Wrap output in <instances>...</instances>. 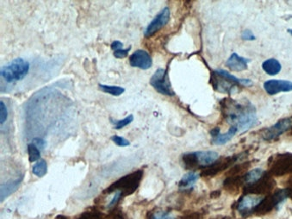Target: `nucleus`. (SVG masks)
Returning <instances> with one entry per match:
<instances>
[{
    "mask_svg": "<svg viewBox=\"0 0 292 219\" xmlns=\"http://www.w3.org/2000/svg\"><path fill=\"white\" fill-rule=\"evenodd\" d=\"M22 179H23L20 178V179L8 181L7 183H6V184L1 185V202H3L4 199H6V198L10 196L12 193L18 190V188H19V185H20Z\"/></svg>",
    "mask_w": 292,
    "mask_h": 219,
    "instance_id": "obj_16",
    "label": "nucleus"
},
{
    "mask_svg": "<svg viewBox=\"0 0 292 219\" xmlns=\"http://www.w3.org/2000/svg\"><path fill=\"white\" fill-rule=\"evenodd\" d=\"M111 120V119H110ZM134 120V116L132 114L131 115L127 116L126 118H124L121 120H115V121H112V124L115 125V129L116 130H121L122 128H124L125 126H127L129 124H131V122Z\"/></svg>",
    "mask_w": 292,
    "mask_h": 219,
    "instance_id": "obj_21",
    "label": "nucleus"
},
{
    "mask_svg": "<svg viewBox=\"0 0 292 219\" xmlns=\"http://www.w3.org/2000/svg\"><path fill=\"white\" fill-rule=\"evenodd\" d=\"M122 47H123V44L118 40L114 41L112 44H111V49H112L113 50H115V51L118 50V49H123Z\"/></svg>",
    "mask_w": 292,
    "mask_h": 219,
    "instance_id": "obj_30",
    "label": "nucleus"
},
{
    "mask_svg": "<svg viewBox=\"0 0 292 219\" xmlns=\"http://www.w3.org/2000/svg\"><path fill=\"white\" fill-rule=\"evenodd\" d=\"M8 118V111L3 101L0 102V124H4Z\"/></svg>",
    "mask_w": 292,
    "mask_h": 219,
    "instance_id": "obj_22",
    "label": "nucleus"
},
{
    "mask_svg": "<svg viewBox=\"0 0 292 219\" xmlns=\"http://www.w3.org/2000/svg\"><path fill=\"white\" fill-rule=\"evenodd\" d=\"M223 110L229 123L240 132H245L258 124L255 108L250 103H240L229 99L226 102Z\"/></svg>",
    "mask_w": 292,
    "mask_h": 219,
    "instance_id": "obj_1",
    "label": "nucleus"
},
{
    "mask_svg": "<svg viewBox=\"0 0 292 219\" xmlns=\"http://www.w3.org/2000/svg\"><path fill=\"white\" fill-rule=\"evenodd\" d=\"M237 128L231 126L227 132L221 133L219 129H214L212 130V142L215 145L226 144L228 141H230L238 132Z\"/></svg>",
    "mask_w": 292,
    "mask_h": 219,
    "instance_id": "obj_13",
    "label": "nucleus"
},
{
    "mask_svg": "<svg viewBox=\"0 0 292 219\" xmlns=\"http://www.w3.org/2000/svg\"><path fill=\"white\" fill-rule=\"evenodd\" d=\"M241 38H242L243 40L245 41H254L256 38L255 35H254V33L251 30H249V29H245L242 32Z\"/></svg>",
    "mask_w": 292,
    "mask_h": 219,
    "instance_id": "obj_27",
    "label": "nucleus"
},
{
    "mask_svg": "<svg viewBox=\"0 0 292 219\" xmlns=\"http://www.w3.org/2000/svg\"><path fill=\"white\" fill-rule=\"evenodd\" d=\"M152 219H174L169 213L163 212V211H158L153 214Z\"/></svg>",
    "mask_w": 292,
    "mask_h": 219,
    "instance_id": "obj_26",
    "label": "nucleus"
},
{
    "mask_svg": "<svg viewBox=\"0 0 292 219\" xmlns=\"http://www.w3.org/2000/svg\"><path fill=\"white\" fill-rule=\"evenodd\" d=\"M32 172L38 178H43L47 173V162L44 160H40L33 166Z\"/></svg>",
    "mask_w": 292,
    "mask_h": 219,
    "instance_id": "obj_19",
    "label": "nucleus"
},
{
    "mask_svg": "<svg viewBox=\"0 0 292 219\" xmlns=\"http://www.w3.org/2000/svg\"><path fill=\"white\" fill-rule=\"evenodd\" d=\"M130 64L133 67L147 70L153 65V59L146 50L138 49L130 56Z\"/></svg>",
    "mask_w": 292,
    "mask_h": 219,
    "instance_id": "obj_9",
    "label": "nucleus"
},
{
    "mask_svg": "<svg viewBox=\"0 0 292 219\" xmlns=\"http://www.w3.org/2000/svg\"><path fill=\"white\" fill-rule=\"evenodd\" d=\"M131 49V47H129L128 49H118L114 52V56L117 58V59H123V58L127 57L128 54L130 52Z\"/></svg>",
    "mask_w": 292,
    "mask_h": 219,
    "instance_id": "obj_25",
    "label": "nucleus"
},
{
    "mask_svg": "<svg viewBox=\"0 0 292 219\" xmlns=\"http://www.w3.org/2000/svg\"><path fill=\"white\" fill-rule=\"evenodd\" d=\"M214 88L221 92L230 93L235 91L238 85L251 87L252 81L248 79H239L225 70L217 69L214 72Z\"/></svg>",
    "mask_w": 292,
    "mask_h": 219,
    "instance_id": "obj_2",
    "label": "nucleus"
},
{
    "mask_svg": "<svg viewBox=\"0 0 292 219\" xmlns=\"http://www.w3.org/2000/svg\"><path fill=\"white\" fill-rule=\"evenodd\" d=\"M170 15H171L170 9L168 7H165L148 24L144 32L145 36L151 38L152 35L156 34L159 29H161L163 27L165 26L170 20Z\"/></svg>",
    "mask_w": 292,
    "mask_h": 219,
    "instance_id": "obj_8",
    "label": "nucleus"
},
{
    "mask_svg": "<svg viewBox=\"0 0 292 219\" xmlns=\"http://www.w3.org/2000/svg\"><path fill=\"white\" fill-rule=\"evenodd\" d=\"M264 198L262 196L254 195V194L246 195V196L243 197L242 199H240V201L239 202L238 210L242 215L249 214L259 208Z\"/></svg>",
    "mask_w": 292,
    "mask_h": 219,
    "instance_id": "obj_10",
    "label": "nucleus"
},
{
    "mask_svg": "<svg viewBox=\"0 0 292 219\" xmlns=\"http://www.w3.org/2000/svg\"><path fill=\"white\" fill-rule=\"evenodd\" d=\"M101 214L99 211H87L82 214L78 219H100L101 218Z\"/></svg>",
    "mask_w": 292,
    "mask_h": 219,
    "instance_id": "obj_24",
    "label": "nucleus"
},
{
    "mask_svg": "<svg viewBox=\"0 0 292 219\" xmlns=\"http://www.w3.org/2000/svg\"><path fill=\"white\" fill-rule=\"evenodd\" d=\"M199 179V173L197 172H189L183 176L182 179H180L179 187L182 190H188L193 188L194 185L197 183Z\"/></svg>",
    "mask_w": 292,
    "mask_h": 219,
    "instance_id": "obj_14",
    "label": "nucleus"
},
{
    "mask_svg": "<svg viewBox=\"0 0 292 219\" xmlns=\"http://www.w3.org/2000/svg\"><path fill=\"white\" fill-rule=\"evenodd\" d=\"M219 158V155L216 151L204 150L186 153L183 156V162L186 168H193L199 167H206L212 166Z\"/></svg>",
    "mask_w": 292,
    "mask_h": 219,
    "instance_id": "obj_5",
    "label": "nucleus"
},
{
    "mask_svg": "<svg viewBox=\"0 0 292 219\" xmlns=\"http://www.w3.org/2000/svg\"><path fill=\"white\" fill-rule=\"evenodd\" d=\"M28 153L30 162H35L40 158V150L34 143L28 145Z\"/></svg>",
    "mask_w": 292,
    "mask_h": 219,
    "instance_id": "obj_20",
    "label": "nucleus"
},
{
    "mask_svg": "<svg viewBox=\"0 0 292 219\" xmlns=\"http://www.w3.org/2000/svg\"><path fill=\"white\" fill-rule=\"evenodd\" d=\"M99 87L103 92H106L110 95L116 96V97L121 95L125 92L123 87H117V86H109V85L99 84Z\"/></svg>",
    "mask_w": 292,
    "mask_h": 219,
    "instance_id": "obj_18",
    "label": "nucleus"
},
{
    "mask_svg": "<svg viewBox=\"0 0 292 219\" xmlns=\"http://www.w3.org/2000/svg\"><path fill=\"white\" fill-rule=\"evenodd\" d=\"M121 197H122V194H121V192L116 191L115 196L113 197L112 200L110 202V204L108 205V208H112L113 206H115L118 203L119 200L121 199Z\"/></svg>",
    "mask_w": 292,
    "mask_h": 219,
    "instance_id": "obj_28",
    "label": "nucleus"
},
{
    "mask_svg": "<svg viewBox=\"0 0 292 219\" xmlns=\"http://www.w3.org/2000/svg\"><path fill=\"white\" fill-rule=\"evenodd\" d=\"M151 86L157 92L163 95L174 96V92L172 90L171 84L168 77V70L159 68L153 74L150 80Z\"/></svg>",
    "mask_w": 292,
    "mask_h": 219,
    "instance_id": "obj_6",
    "label": "nucleus"
},
{
    "mask_svg": "<svg viewBox=\"0 0 292 219\" xmlns=\"http://www.w3.org/2000/svg\"><path fill=\"white\" fill-rule=\"evenodd\" d=\"M292 128V118H285L281 119L278 123H276L274 125L266 129L263 133L264 140L266 141H272L278 138L283 133L286 132L289 129Z\"/></svg>",
    "mask_w": 292,
    "mask_h": 219,
    "instance_id": "obj_7",
    "label": "nucleus"
},
{
    "mask_svg": "<svg viewBox=\"0 0 292 219\" xmlns=\"http://www.w3.org/2000/svg\"><path fill=\"white\" fill-rule=\"evenodd\" d=\"M264 173L265 172L261 168H255V169L249 171L248 173H246V176L244 177L245 183H246L248 186L255 185V183L261 180L262 176L264 175Z\"/></svg>",
    "mask_w": 292,
    "mask_h": 219,
    "instance_id": "obj_17",
    "label": "nucleus"
},
{
    "mask_svg": "<svg viewBox=\"0 0 292 219\" xmlns=\"http://www.w3.org/2000/svg\"><path fill=\"white\" fill-rule=\"evenodd\" d=\"M250 60L247 58L242 57L237 53H233L230 57L226 61V66L233 72H244L248 68Z\"/></svg>",
    "mask_w": 292,
    "mask_h": 219,
    "instance_id": "obj_12",
    "label": "nucleus"
},
{
    "mask_svg": "<svg viewBox=\"0 0 292 219\" xmlns=\"http://www.w3.org/2000/svg\"><path fill=\"white\" fill-rule=\"evenodd\" d=\"M142 176H143V171H136L134 173H130V174L122 177L115 183H113L104 192L110 193L112 192L119 191V192H121L122 196L131 195L132 193H135L136 189L139 187L140 183L142 181Z\"/></svg>",
    "mask_w": 292,
    "mask_h": 219,
    "instance_id": "obj_4",
    "label": "nucleus"
},
{
    "mask_svg": "<svg viewBox=\"0 0 292 219\" xmlns=\"http://www.w3.org/2000/svg\"><path fill=\"white\" fill-rule=\"evenodd\" d=\"M288 32H289V34H290V35H292V29H289V30H288Z\"/></svg>",
    "mask_w": 292,
    "mask_h": 219,
    "instance_id": "obj_32",
    "label": "nucleus"
},
{
    "mask_svg": "<svg viewBox=\"0 0 292 219\" xmlns=\"http://www.w3.org/2000/svg\"><path fill=\"white\" fill-rule=\"evenodd\" d=\"M262 69L267 75H276L281 72L282 65L278 60H276L274 58H271L262 63Z\"/></svg>",
    "mask_w": 292,
    "mask_h": 219,
    "instance_id": "obj_15",
    "label": "nucleus"
},
{
    "mask_svg": "<svg viewBox=\"0 0 292 219\" xmlns=\"http://www.w3.org/2000/svg\"><path fill=\"white\" fill-rule=\"evenodd\" d=\"M182 219H200L199 216L197 214H191L187 216H184Z\"/></svg>",
    "mask_w": 292,
    "mask_h": 219,
    "instance_id": "obj_31",
    "label": "nucleus"
},
{
    "mask_svg": "<svg viewBox=\"0 0 292 219\" xmlns=\"http://www.w3.org/2000/svg\"><path fill=\"white\" fill-rule=\"evenodd\" d=\"M264 89L269 95H276L279 92H292V81L269 80L264 83Z\"/></svg>",
    "mask_w": 292,
    "mask_h": 219,
    "instance_id": "obj_11",
    "label": "nucleus"
},
{
    "mask_svg": "<svg viewBox=\"0 0 292 219\" xmlns=\"http://www.w3.org/2000/svg\"><path fill=\"white\" fill-rule=\"evenodd\" d=\"M29 68L30 64L29 61L23 58H17L2 67L1 76L6 82L13 83L25 78L29 74Z\"/></svg>",
    "mask_w": 292,
    "mask_h": 219,
    "instance_id": "obj_3",
    "label": "nucleus"
},
{
    "mask_svg": "<svg viewBox=\"0 0 292 219\" xmlns=\"http://www.w3.org/2000/svg\"><path fill=\"white\" fill-rule=\"evenodd\" d=\"M32 143H34V144L36 146V147L39 149L40 150H43L45 147V145H46V142L44 140H43L41 138H35L32 141Z\"/></svg>",
    "mask_w": 292,
    "mask_h": 219,
    "instance_id": "obj_29",
    "label": "nucleus"
},
{
    "mask_svg": "<svg viewBox=\"0 0 292 219\" xmlns=\"http://www.w3.org/2000/svg\"><path fill=\"white\" fill-rule=\"evenodd\" d=\"M111 140L119 147H127V146H130V144H131V142L128 141L127 139H125L124 137H121V136H111Z\"/></svg>",
    "mask_w": 292,
    "mask_h": 219,
    "instance_id": "obj_23",
    "label": "nucleus"
}]
</instances>
